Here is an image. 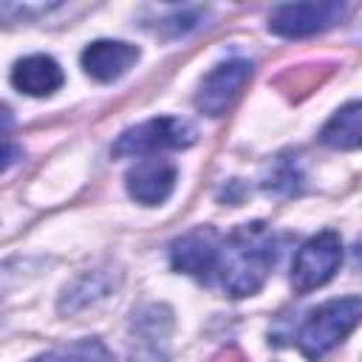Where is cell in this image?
<instances>
[{"label": "cell", "mask_w": 362, "mask_h": 362, "mask_svg": "<svg viewBox=\"0 0 362 362\" xmlns=\"http://www.w3.org/2000/svg\"><path fill=\"white\" fill-rule=\"evenodd\" d=\"M277 260V243L266 223H243L221 238L215 277L229 297H249L260 291Z\"/></svg>", "instance_id": "cell-1"}, {"label": "cell", "mask_w": 362, "mask_h": 362, "mask_svg": "<svg viewBox=\"0 0 362 362\" xmlns=\"http://www.w3.org/2000/svg\"><path fill=\"white\" fill-rule=\"evenodd\" d=\"M359 314H362L359 297H339V300L322 303L300 325V334H297L300 351L308 359L325 356L334 345H339L354 331V325L359 322Z\"/></svg>", "instance_id": "cell-2"}, {"label": "cell", "mask_w": 362, "mask_h": 362, "mask_svg": "<svg viewBox=\"0 0 362 362\" xmlns=\"http://www.w3.org/2000/svg\"><path fill=\"white\" fill-rule=\"evenodd\" d=\"M195 127L187 122V119H175V116H156V119H147L130 130H124L116 144H113V156L116 158H147V156H156L158 150H167V147H189L195 141Z\"/></svg>", "instance_id": "cell-3"}, {"label": "cell", "mask_w": 362, "mask_h": 362, "mask_svg": "<svg viewBox=\"0 0 362 362\" xmlns=\"http://www.w3.org/2000/svg\"><path fill=\"white\" fill-rule=\"evenodd\" d=\"M342 263V240L337 232L325 229L320 235H314L311 240H305L294 257V269H291V286L297 294H308L320 286H325L334 272Z\"/></svg>", "instance_id": "cell-4"}, {"label": "cell", "mask_w": 362, "mask_h": 362, "mask_svg": "<svg viewBox=\"0 0 362 362\" xmlns=\"http://www.w3.org/2000/svg\"><path fill=\"white\" fill-rule=\"evenodd\" d=\"M173 337V311L164 303L139 308L130 320V354L139 362H167Z\"/></svg>", "instance_id": "cell-5"}, {"label": "cell", "mask_w": 362, "mask_h": 362, "mask_svg": "<svg viewBox=\"0 0 362 362\" xmlns=\"http://www.w3.org/2000/svg\"><path fill=\"white\" fill-rule=\"evenodd\" d=\"M345 14V3H286L269 14V31L277 37H311L337 25Z\"/></svg>", "instance_id": "cell-6"}, {"label": "cell", "mask_w": 362, "mask_h": 362, "mask_svg": "<svg viewBox=\"0 0 362 362\" xmlns=\"http://www.w3.org/2000/svg\"><path fill=\"white\" fill-rule=\"evenodd\" d=\"M249 79H252V62H246V59H229V62L215 65L201 79L195 107L206 116H223L235 105V99L240 96V90Z\"/></svg>", "instance_id": "cell-7"}, {"label": "cell", "mask_w": 362, "mask_h": 362, "mask_svg": "<svg viewBox=\"0 0 362 362\" xmlns=\"http://www.w3.org/2000/svg\"><path fill=\"white\" fill-rule=\"evenodd\" d=\"M175 181H178L175 164L170 158H158V156H147V158L136 161L124 175L130 198L144 206L164 204L170 198V192L175 189Z\"/></svg>", "instance_id": "cell-8"}, {"label": "cell", "mask_w": 362, "mask_h": 362, "mask_svg": "<svg viewBox=\"0 0 362 362\" xmlns=\"http://www.w3.org/2000/svg\"><path fill=\"white\" fill-rule=\"evenodd\" d=\"M218 246H221L218 232L209 229V226H198V229L187 232L184 238H178L170 246L173 269L175 272H184V274H192L198 280H212L215 277Z\"/></svg>", "instance_id": "cell-9"}, {"label": "cell", "mask_w": 362, "mask_h": 362, "mask_svg": "<svg viewBox=\"0 0 362 362\" xmlns=\"http://www.w3.org/2000/svg\"><path fill=\"white\" fill-rule=\"evenodd\" d=\"M139 59V48L122 40H96L82 51V68L96 82H113L124 76Z\"/></svg>", "instance_id": "cell-10"}, {"label": "cell", "mask_w": 362, "mask_h": 362, "mask_svg": "<svg viewBox=\"0 0 362 362\" xmlns=\"http://www.w3.org/2000/svg\"><path fill=\"white\" fill-rule=\"evenodd\" d=\"M62 68L57 59L45 57V54H31L14 62L11 68V82L17 90L28 93V96H51L59 85H62Z\"/></svg>", "instance_id": "cell-11"}, {"label": "cell", "mask_w": 362, "mask_h": 362, "mask_svg": "<svg viewBox=\"0 0 362 362\" xmlns=\"http://www.w3.org/2000/svg\"><path fill=\"white\" fill-rule=\"evenodd\" d=\"M320 141L325 147H334V150H356L362 141V105L348 102L345 107H339L325 122Z\"/></svg>", "instance_id": "cell-12"}, {"label": "cell", "mask_w": 362, "mask_h": 362, "mask_svg": "<svg viewBox=\"0 0 362 362\" xmlns=\"http://www.w3.org/2000/svg\"><path fill=\"white\" fill-rule=\"evenodd\" d=\"M113 288H116V280H113V274H110L107 269L88 272V274H82L74 286L65 288V294H62V300H59V311H62V314H74V311H79V308H88L90 303L107 297Z\"/></svg>", "instance_id": "cell-13"}, {"label": "cell", "mask_w": 362, "mask_h": 362, "mask_svg": "<svg viewBox=\"0 0 362 362\" xmlns=\"http://www.w3.org/2000/svg\"><path fill=\"white\" fill-rule=\"evenodd\" d=\"M31 362H113L110 351L99 339H79L34 356Z\"/></svg>", "instance_id": "cell-14"}, {"label": "cell", "mask_w": 362, "mask_h": 362, "mask_svg": "<svg viewBox=\"0 0 362 362\" xmlns=\"http://www.w3.org/2000/svg\"><path fill=\"white\" fill-rule=\"evenodd\" d=\"M294 181H297L294 161H291V158H277V161H274V170H272L269 178H266V189L280 192V189L286 187V192H291V189H294Z\"/></svg>", "instance_id": "cell-15"}, {"label": "cell", "mask_w": 362, "mask_h": 362, "mask_svg": "<svg viewBox=\"0 0 362 362\" xmlns=\"http://www.w3.org/2000/svg\"><path fill=\"white\" fill-rule=\"evenodd\" d=\"M23 158V150L17 144H8V141H0V173H6L11 164H17Z\"/></svg>", "instance_id": "cell-16"}, {"label": "cell", "mask_w": 362, "mask_h": 362, "mask_svg": "<svg viewBox=\"0 0 362 362\" xmlns=\"http://www.w3.org/2000/svg\"><path fill=\"white\" fill-rule=\"evenodd\" d=\"M11 127H14V113H11V107H8V105H3V102H0V136H6Z\"/></svg>", "instance_id": "cell-17"}]
</instances>
